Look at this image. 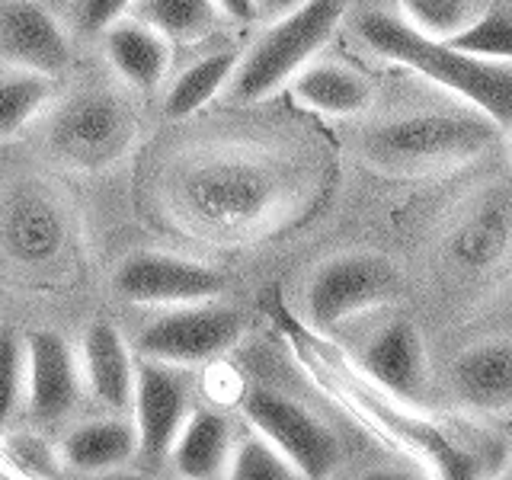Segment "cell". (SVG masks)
I'll return each instance as SVG.
<instances>
[{
	"label": "cell",
	"mask_w": 512,
	"mask_h": 480,
	"mask_svg": "<svg viewBox=\"0 0 512 480\" xmlns=\"http://www.w3.org/2000/svg\"><path fill=\"white\" fill-rule=\"evenodd\" d=\"M304 356H308L320 384L343 407L356 413L365 426H372L378 436L413 455L429 474L445 480H477L496 474L506 464L503 442L496 436H487L480 429L461 436V432L448 429L445 423L420 416V407H407L391 394H384L359 368L346 372L343 362L327 359L320 349H308Z\"/></svg>",
	"instance_id": "cell-1"
},
{
	"label": "cell",
	"mask_w": 512,
	"mask_h": 480,
	"mask_svg": "<svg viewBox=\"0 0 512 480\" xmlns=\"http://www.w3.org/2000/svg\"><path fill=\"white\" fill-rule=\"evenodd\" d=\"M356 36L378 58L404 64L432 84L458 93L496 125H512V64L464 55L445 39L426 36L407 16L381 7H368L356 16Z\"/></svg>",
	"instance_id": "cell-2"
},
{
	"label": "cell",
	"mask_w": 512,
	"mask_h": 480,
	"mask_svg": "<svg viewBox=\"0 0 512 480\" xmlns=\"http://www.w3.org/2000/svg\"><path fill=\"white\" fill-rule=\"evenodd\" d=\"M500 132L503 125L480 109L407 112L368 125L362 132V157L368 167L394 176L445 173L490 154Z\"/></svg>",
	"instance_id": "cell-3"
},
{
	"label": "cell",
	"mask_w": 512,
	"mask_h": 480,
	"mask_svg": "<svg viewBox=\"0 0 512 480\" xmlns=\"http://www.w3.org/2000/svg\"><path fill=\"white\" fill-rule=\"evenodd\" d=\"M285 173L266 157H212L183 173L180 202L192 221L215 234H253L282 215Z\"/></svg>",
	"instance_id": "cell-4"
},
{
	"label": "cell",
	"mask_w": 512,
	"mask_h": 480,
	"mask_svg": "<svg viewBox=\"0 0 512 480\" xmlns=\"http://www.w3.org/2000/svg\"><path fill=\"white\" fill-rule=\"evenodd\" d=\"M346 10L349 0H304L298 10L272 20L263 36L240 55L228 84L231 100L260 103L292 84V77L333 39Z\"/></svg>",
	"instance_id": "cell-5"
},
{
	"label": "cell",
	"mask_w": 512,
	"mask_h": 480,
	"mask_svg": "<svg viewBox=\"0 0 512 480\" xmlns=\"http://www.w3.org/2000/svg\"><path fill=\"white\" fill-rule=\"evenodd\" d=\"M400 298L404 272L391 256L378 250H343L311 272L304 288V314L317 330H336Z\"/></svg>",
	"instance_id": "cell-6"
},
{
	"label": "cell",
	"mask_w": 512,
	"mask_h": 480,
	"mask_svg": "<svg viewBox=\"0 0 512 480\" xmlns=\"http://www.w3.org/2000/svg\"><path fill=\"white\" fill-rule=\"evenodd\" d=\"M138 116L119 93L80 90L48 119V148L74 170H106L132 154Z\"/></svg>",
	"instance_id": "cell-7"
},
{
	"label": "cell",
	"mask_w": 512,
	"mask_h": 480,
	"mask_svg": "<svg viewBox=\"0 0 512 480\" xmlns=\"http://www.w3.org/2000/svg\"><path fill=\"white\" fill-rule=\"evenodd\" d=\"M244 327L247 320L240 308L218 298L173 304L138 330L135 352L141 359L170 365H199L234 349L244 336Z\"/></svg>",
	"instance_id": "cell-8"
},
{
	"label": "cell",
	"mask_w": 512,
	"mask_h": 480,
	"mask_svg": "<svg viewBox=\"0 0 512 480\" xmlns=\"http://www.w3.org/2000/svg\"><path fill=\"white\" fill-rule=\"evenodd\" d=\"M442 256L468 279H490L512 263V183H487L455 208Z\"/></svg>",
	"instance_id": "cell-9"
},
{
	"label": "cell",
	"mask_w": 512,
	"mask_h": 480,
	"mask_svg": "<svg viewBox=\"0 0 512 480\" xmlns=\"http://www.w3.org/2000/svg\"><path fill=\"white\" fill-rule=\"evenodd\" d=\"M240 407L256 432H263L269 442L282 448L285 458L295 464L298 477L320 480L340 468L343 448L336 432L301 400L272 388H250Z\"/></svg>",
	"instance_id": "cell-10"
},
{
	"label": "cell",
	"mask_w": 512,
	"mask_h": 480,
	"mask_svg": "<svg viewBox=\"0 0 512 480\" xmlns=\"http://www.w3.org/2000/svg\"><path fill=\"white\" fill-rule=\"evenodd\" d=\"M224 285H228V276L221 269L160 250H138L125 256L112 276V288L119 298L132 304H154V308L221 298Z\"/></svg>",
	"instance_id": "cell-11"
},
{
	"label": "cell",
	"mask_w": 512,
	"mask_h": 480,
	"mask_svg": "<svg viewBox=\"0 0 512 480\" xmlns=\"http://www.w3.org/2000/svg\"><path fill=\"white\" fill-rule=\"evenodd\" d=\"M359 372L407 407H423L429 388V352L410 317H391L368 333L356 356Z\"/></svg>",
	"instance_id": "cell-12"
},
{
	"label": "cell",
	"mask_w": 512,
	"mask_h": 480,
	"mask_svg": "<svg viewBox=\"0 0 512 480\" xmlns=\"http://www.w3.org/2000/svg\"><path fill=\"white\" fill-rule=\"evenodd\" d=\"M192 381L186 365H170L157 359H144L135 368V429L138 452L148 461H160L180 436L186 416L192 413Z\"/></svg>",
	"instance_id": "cell-13"
},
{
	"label": "cell",
	"mask_w": 512,
	"mask_h": 480,
	"mask_svg": "<svg viewBox=\"0 0 512 480\" xmlns=\"http://www.w3.org/2000/svg\"><path fill=\"white\" fill-rule=\"evenodd\" d=\"M68 221L61 205L36 183H23L0 199V250L20 266H48L64 250Z\"/></svg>",
	"instance_id": "cell-14"
},
{
	"label": "cell",
	"mask_w": 512,
	"mask_h": 480,
	"mask_svg": "<svg viewBox=\"0 0 512 480\" xmlns=\"http://www.w3.org/2000/svg\"><path fill=\"white\" fill-rule=\"evenodd\" d=\"M0 61L55 77L71 64V39L36 0H0Z\"/></svg>",
	"instance_id": "cell-15"
},
{
	"label": "cell",
	"mask_w": 512,
	"mask_h": 480,
	"mask_svg": "<svg viewBox=\"0 0 512 480\" xmlns=\"http://www.w3.org/2000/svg\"><path fill=\"white\" fill-rule=\"evenodd\" d=\"M448 394L468 413L512 410V336L464 346L448 365Z\"/></svg>",
	"instance_id": "cell-16"
},
{
	"label": "cell",
	"mask_w": 512,
	"mask_h": 480,
	"mask_svg": "<svg viewBox=\"0 0 512 480\" xmlns=\"http://www.w3.org/2000/svg\"><path fill=\"white\" fill-rule=\"evenodd\" d=\"M80 391V362L71 343L58 330H32L26 340V394L29 407L39 420H61L68 416Z\"/></svg>",
	"instance_id": "cell-17"
},
{
	"label": "cell",
	"mask_w": 512,
	"mask_h": 480,
	"mask_svg": "<svg viewBox=\"0 0 512 480\" xmlns=\"http://www.w3.org/2000/svg\"><path fill=\"white\" fill-rule=\"evenodd\" d=\"M292 100L317 116H359L375 103V80L346 61H311L292 77Z\"/></svg>",
	"instance_id": "cell-18"
},
{
	"label": "cell",
	"mask_w": 512,
	"mask_h": 480,
	"mask_svg": "<svg viewBox=\"0 0 512 480\" xmlns=\"http://www.w3.org/2000/svg\"><path fill=\"white\" fill-rule=\"evenodd\" d=\"M84 375L90 394L112 413L132 410L135 400V362L132 349L109 320H93L84 333Z\"/></svg>",
	"instance_id": "cell-19"
},
{
	"label": "cell",
	"mask_w": 512,
	"mask_h": 480,
	"mask_svg": "<svg viewBox=\"0 0 512 480\" xmlns=\"http://www.w3.org/2000/svg\"><path fill=\"white\" fill-rule=\"evenodd\" d=\"M106 58L132 90H154L170 68V39L125 13L106 29Z\"/></svg>",
	"instance_id": "cell-20"
},
{
	"label": "cell",
	"mask_w": 512,
	"mask_h": 480,
	"mask_svg": "<svg viewBox=\"0 0 512 480\" xmlns=\"http://www.w3.org/2000/svg\"><path fill=\"white\" fill-rule=\"evenodd\" d=\"M234 452V429L218 410H192L176 436L170 458L176 474L192 480H212L228 474Z\"/></svg>",
	"instance_id": "cell-21"
},
{
	"label": "cell",
	"mask_w": 512,
	"mask_h": 480,
	"mask_svg": "<svg viewBox=\"0 0 512 480\" xmlns=\"http://www.w3.org/2000/svg\"><path fill=\"white\" fill-rule=\"evenodd\" d=\"M138 452V429L112 416V420H90L74 426L61 442V458L68 468L96 474L109 468H122Z\"/></svg>",
	"instance_id": "cell-22"
},
{
	"label": "cell",
	"mask_w": 512,
	"mask_h": 480,
	"mask_svg": "<svg viewBox=\"0 0 512 480\" xmlns=\"http://www.w3.org/2000/svg\"><path fill=\"white\" fill-rule=\"evenodd\" d=\"M237 61H240L237 48H221V52H212L202 61L189 64V68L173 80L164 96V116L167 119L196 116L205 103H212L215 96L231 84Z\"/></svg>",
	"instance_id": "cell-23"
},
{
	"label": "cell",
	"mask_w": 512,
	"mask_h": 480,
	"mask_svg": "<svg viewBox=\"0 0 512 480\" xmlns=\"http://www.w3.org/2000/svg\"><path fill=\"white\" fill-rule=\"evenodd\" d=\"M128 13L164 32L170 42H202L221 23L218 0H135Z\"/></svg>",
	"instance_id": "cell-24"
},
{
	"label": "cell",
	"mask_w": 512,
	"mask_h": 480,
	"mask_svg": "<svg viewBox=\"0 0 512 480\" xmlns=\"http://www.w3.org/2000/svg\"><path fill=\"white\" fill-rule=\"evenodd\" d=\"M52 96L55 84L48 74L16 68L13 74L0 77V141L20 135L52 103Z\"/></svg>",
	"instance_id": "cell-25"
},
{
	"label": "cell",
	"mask_w": 512,
	"mask_h": 480,
	"mask_svg": "<svg viewBox=\"0 0 512 480\" xmlns=\"http://www.w3.org/2000/svg\"><path fill=\"white\" fill-rule=\"evenodd\" d=\"M445 42L455 45L464 55L512 64V7L496 4L480 10L468 26L455 32V36H448Z\"/></svg>",
	"instance_id": "cell-26"
},
{
	"label": "cell",
	"mask_w": 512,
	"mask_h": 480,
	"mask_svg": "<svg viewBox=\"0 0 512 480\" xmlns=\"http://www.w3.org/2000/svg\"><path fill=\"white\" fill-rule=\"evenodd\" d=\"M228 477H234V480H295L298 471L276 442H269L263 432L253 429L247 439L234 442Z\"/></svg>",
	"instance_id": "cell-27"
},
{
	"label": "cell",
	"mask_w": 512,
	"mask_h": 480,
	"mask_svg": "<svg viewBox=\"0 0 512 480\" xmlns=\"http://www.w3.org/2000/svg\"><path fill=\"white\" fill-rule=\"evenodd\" d=\"M397 4L416 29L436 39L455 36L480 13L477 0H397Z\"/></svg>",
	"instance_id": "cell-28"
},
{
	"label": "cell",
	"mask_w": 512,
	"mask_h": 480,
	"mask_svg": "<svg viewBox=\"0 0 512 480\" xmlns=\"http://www.w3.org/2000/svg\"><path fill=\"white\" fill-rule=\"evenodd\" d=\"M26 391V349L13 327H0V426L13 420Z\"/></svg>",
	"instance_id": "cell-29"
},
{
	"label": "cell",
	"mask_w": 512,
	"mask_h": 480,
	"mask_svg": "<svg viewBox=\"0 0 512 480\" xmlns=\"http://www.w3.org/2000/svg\"><path fill=\"white\" fill-rule=\"evenodd\" d=\"M132 4L135 0H77V26L87 36H96L132 10Z\"/></svg>",
	"instance_id": "cell-30"
},
{
	"label": "cell",
	"mask_w": 512,
	"mask_h": 480,
	"mask_svg": "<svg viewBox=\"0 0 512 480\" xmlns=\"http://www.w3.org/2000/svg\"><path fill=\"white\" fill-rule=\"evenodd\" d=\"M256 4V16H263V20H279V16L298 10L304 0H253Z\"/></svg>",
	"instance_id": "cell-31"
},
{
	"label": "cell",
	"mask_w": 512,
	"mask_h": 480,
	"mask_svg": "<svg viewBox=\"0 0 512 480\" xmlns=\"http://www.w3.org/2000/svg\"><path fill=\"white\" fill-rule=\"evenodd\" d=\"M218 7H221L224 16H231V20H240V23L256 20V4H253V0H218Z\"/></svg>",
	"instance_id": "cell-32"
}]
</instances>
